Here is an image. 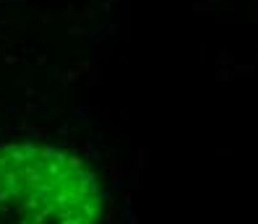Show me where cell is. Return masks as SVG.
<instances>
[{
  "instance_id": "obj_1",
  "label": "cell",
  "mask_w": 258,
  "mask_h": 224,
  "mask_svg": "<svg viewBox=\"0 0 258 224\" xmlns=\"http://www.w3.org/2000/svg\"><path fill=\"white\" fill-rule=\"evenodd\" d=\"M110 193L81 154L44 141L0 143V224H107Z\"/></svg>"
}]
</instances>
